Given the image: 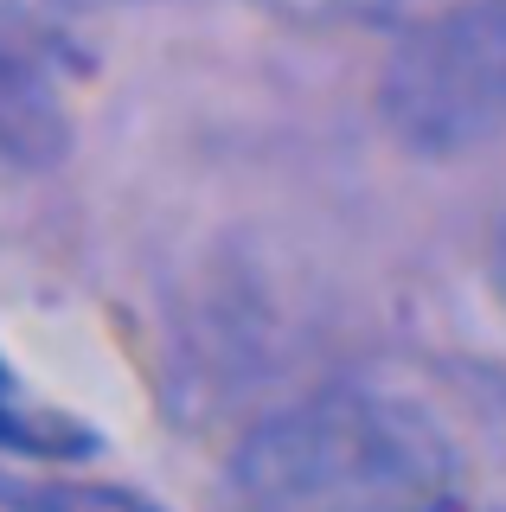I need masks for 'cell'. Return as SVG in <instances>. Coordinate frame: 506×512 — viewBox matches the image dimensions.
Returning <instances> with one entry per match:
<instances>
[{
	"label": "cell",
	"mask_w": 506,
	"mask_h": 512,
	"mask_svg": "<svg viewBox=\"0 0 506 512\" xmlns=\"http://www.w3.org/2000/svg\"><path fill=\"white\" fill-rule=\"evenodd\" d=\"M276 13L289 20H308V26H391V32H410L436 13L462 7V0H270Z\"/></svg>",
	"instance_id": "obj_4"
},
{
	"label": "cell",
	"mask_w": 506,
	"mask_h": 512,
	"mask_svg": "<svg viewBox=\"0 0 506 512\" xmlns=\"http://www.w3.org/2000/svg\"><path fill=\"white\" fill-rule=\"evenodd\" d=\"M58 148H65V96L20 39L0 32V154L52 160Z\"/></svg>",
	"instance_id": "obj_3"
},
{
	"label": "cell",
	"mask_w": 506,
	"mask_h": 512,
	"mask_svg": "<svg viewBox=\"0 0 506 512\" xmlns=\"http://www.w3.org/2000/svg\"><path fill=\"white\" fill-rule=\"evenodd\" d=\"M391 135L417 154H468L506 128V0H462L410 26L378 77Z\"/></svg>",
	"instance_id": "obj_2"
},
{
	"label": "cell",
	"mask_w": 506,
	"mask_h": 512,
	"mask_svg": "<svg viewBox=\"0 0 506 512\" xmlns=\"http://www.w3.org/2000/svg\"><path fill=\"white\" fill-rule=\"evenodd\" d=\"M231 500L237 512H474L442 423L366 384L314 391L250 429Z\"/></svg>",
	"instance_id": "obj_1"
},
{
	"label": "cell",
	"mask_w": 506,
	"mask_h": 512,
	"mask_svg": "<svg viewBox=\"0 0 506 512\" xmlns=\"http://www.w3.org/2000/svg\"><path fill=\"white\" fill-rule=\"evenodd\" d=\"M494 288L506 301V212H500V231H494Z\"/></svg>",
	"instance_id": "obj_5"
}]
</instances>
